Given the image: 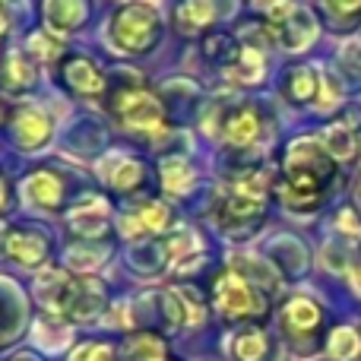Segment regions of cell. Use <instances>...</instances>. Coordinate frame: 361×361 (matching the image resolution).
Wrapping results in <instances>:
<instances>
[{
    "label": "cell",
    "instance_id": "4",
    "mask_svg": "<svg viewBox=\"0 0 361 361\" xmlns=\"http://www.w3.org/2000/svg\"><path fill=\"white\" fill-rule=\"evenodd\" d=\"M105 311V288L102 282L89 279V276H67V286H63V295L57 301V311L61 317L73 320V324H89L99 314Z\"/></svg>",
    "mask_w": 361,
    "mask_h": 361
},
{
    "label": "cell",
    "instance_id": "5",
    "mask_svg": "<svg viewBox=\"0 0 361 361\" xmlns=\"http://www.w3.org/2000/svg\"><path fill=\"white\" fill-rule=\"evenodd\" d=\"M111 108L127 127H133V130L156 133L165 127L162 102H159L152 92H146V89H121V92L114 95Z\"/></svg>",
    "mask_w": 361,
    "mask_h": 361
},
{
    "label": "cell",
    "instance_id": "2",
    "mask_svg": "<svg viewBox=\"0 0 361 361\" xmlns=\"http://www.w3.org/2000/svg\"><path fill=\"white\" fill-rule=\"evenodd\" d=\"M111 38L127 54H143L159 38V13L146 4H127L114 13Z\"/></svg>",
    "mask_w": 361,
    "mask_h": 361
},
{
    "label": "cell",
    "instance_id": "21",
    "mask_svg": "<svg viewBox=\"0 0 361 361\" xmlns=\"http://www.w3.org/2000/svg\"><path fill=\"white\" fill-rule=\"evenodd\" d=\"M231 352H235L238 361H263L269 355V343L267 336H263V330H257V326H247V330H241L235 336V345H231Z\"/></svg>",
    "mask_w": 361,
    "mask_h": 361
},
{
    "label": "cell",
    "instance_id": "25",
    "mask_svg": "<svg viewBox=\"0 0 361 361\" xmlns=\"http://www.w3.org/2000/svg\"><path fill=\"white\" fill-rule=\"evenodd\" d=\"M225 73L231 76V80H241V82H254L263 76V61L260 54H254L250 48H241V54H238V61L231 63Z\"/></svg>",
    "mask_w": 361,
    "mask_h": 361
},
{
    "label": "cell",
    "instance_id": "8",
    "mask_svg": "<svg viewBox=\"0 0 361 361\" xmlns=\"http://www.w3.org/2000/svg\"><path fill=\"white\" fill-rule=\"evenodd\" d=\"M320 324H324V311H320L317 301L305 298V295L286 301V307H282V330L292 343L314 339L320 333Z\"/></svg>",
    "mask_w": 361,
    "mask_h": 361
},
{
    "label": "cell",
    "instance_id": "20",
    "mask_svg": "<svg viewBox=\"0 0 361 361\" xmlns=\"http://www.w3.org/2000/svg\"><path fill=\"white\" fill-rule=\"evenodd\" d=\"M175 16L184 32H203L206 25L216 23V6H212V0H184Z\"/></svg>",
    "mask_w": 361,
    "mask_h": 361
},
{
    "label": "cell",
    "instance_id": "13",
    "mask_svg": "<svg viewBox=\"0 0 361 361\" xmlns=\"http://www.w3.org/2000/svg\"><path fill=\"white\" fill-rule=\"evenodd\" d=\"M108 222V203L102 197H89L70 209V228L82 238H95L105 231Z\"/></svg>",
    "mask_w": 361,
    "mask_h": 361
},
{
    "label": "cell",
    "instance_id": "15",
    "mask_svg": "<svg viewBox=\"0 0 361 361\" xmlns=\"http://www.w3.org/2000/svg\"><path fill=\"white\" fill-rule=\"evenodd\" d=\"M121 361H175L159 333H130L121 345Z\"/></svg>",
    "mask_w": 361,
    "mask_h": 361
},
{
    "label": "cell",
    "instance_id": "18",
    "mask_svg": "<svg viewBox=\"0 0 361 361\" xmlns=\"http://www.w3.org/2000/svg\"><path fill=\"white\" fill-rule=\"evenodd\" d=\"M317 82H320V76L314 73V67H292L288 76H286V82H282V89H286L288 102L305 105V102H314V95H317Z\"/></svg>",
    "mask_w": 361,
    "mask_h": 361
},
{
    "label": "cell",
    "instance_id": "30",
    "mask_svg": "<svg viewBox=\"0 0 361 361\" xmlns=\"http://www.w3.org/2000/svg\"><path fill=\"white\" fill-rule=\"evenodd\" d=\"M70 361H121V358L114 355V349L105 343H82L73 349Z\"/></svg>",
    "mask_w": 361,
    "mask_h": 361
},
{
    "label": "cell",
    "instance_id": "16",
    "mask_svg": "<svg viewBox=\"0 0 361 361\" xmlns=\"http://www.w3.org/2000/svg\"><path fill=\"white\" fill-rule=\"evenodd\" d=\"M89 4L86 0H44V19L54 32H73L86 23Z\"/></svg>",
    "mask_w": 361,
    "mask_h": 361
},
{
    "label": "cell",
    "instance_id": "12",
    "mask_svg": "<svg viewBox=\"0 0 361 361\" xmlns=\"http://www.w3.org/2000/svg\"><path fill=\"white\" fill-rule=\"evenodd\" d=\"M6 254L23 267H38L48 257V241L35 228H16L6 235Z\"/></svg>",
    "mask_w": 361,
    "mask_h": 361
},
{
    "label": "cell",
    "instance_id": "35",
    "mask_svg": "<svg viewBox=\"0 0 361 361\" xmlns=\"http://www.w3.org/2000/svg\"><path fill=\"white\" fill-rule=\"evenodd\" d=\"M358 286H361V263H358Z\"/></svg>",
    "mask_w": 361,
    "mask_h": 361
},
{
    "label": "cell",
    "instance_id": "17",
    "mask_svg": "<svg viewBox=\"0 0 361 361\" xmlns=\"http://www.w3.org/2000/svg\"><path fill=\"white\" fill-rule=\"evenodd\" d=\"M32 82H35V70H32V63L25 61L23 54L10 51V54L4 57V67H0V86H4L6 92H23V89L32 86Z\"/></svg>",
    "mask_w": 361,
    "mask_h": 361
},
{
    "label": "cell",
    "instance_id": "11",
    "mask_svg": "<svg viewBox=\"0 0 361 361\" xmlns=\"http://www.w3.org/2000/svg\"><path fill=\"white\" fill-rule=\"evenodd\" d=\"M51 130H54V124H51V118L42 111V108H19L16 114V140L23 149H42L44 143H48Z\"/></svg>",
    "mask_w": 361,
    "mask_h": 361
},
{
    "label": "cell",
    "instance_id": "32",
    "mask_svg": "<svg viewBox=\"0 0 361 361\" xmlns=\"http://www.w3.org/2000/svg\"><path fill=\"white\" fill-rule=\"evenodd\" d=\"M6 29H10V13H6V6L0 4V38L6 35Z\"/></svg>",
    "mask_w": 361,
    "mask_h": 361
},
{
    "label": "cell",
    "instance_id": "26",
    "mask_svg": "<svg viewBox=\"0 0 361 361\" xmlns=\"http://www.w3.org/2000/svg\"><path fill=\"white\" fill-rule=\"evenodd\" d=\"M169 257L171 263H178V267H187V263H193L200 257V247H197V238H193V231H178L175 238L169 241Z\"/></svg>",
    "mask_w": 361,
    "mask_h": 361
},
{
    "label": "cell",
    "instance_id": "33",
    "mask_svg": "<svg viewBox=\"0 0 361 361\" xmlns=\"http://www.w3.org/2000/svg\"><path fill=\"white\" fill-rule=\"evenodd\" d=\"M0 247H6V228L0 225Z\"/></svg>",
    "mask_w": 361,
    "mask_h": 361
},
{
    "label": "cell",
    "instance_id": "1",
    "mask_svg": "<svg viewBox=\"0 0 361 361\" xmlns=\"http://www.w3.org/2000/svg\"><path fill=\"white\" fill-rule=\"evenodd\" d=\"M330 180H333V156L326 152V146L314 143V140H298L286 156L279 197L288 209L314 212L324 203Z\"/></svg>",
    "mask_w": 361,
    "mask_h": 361
},
{
    "label": "cell",
    "instance_id": "9",
    "mask_svg": "<svg viewBox=\"0 0 361 361\" xmlns=\"http://www.w3.org/2000/svg\"><path fill=\"white\" fill-rule=\"evenodd\" d=\"M63 82L67 89H73L76 95H86V99H99L105 92V76L99 73L89 57H67L63 61Z\"/></svg>",
    "mask_w": 361,
    "mask_h": 361
},
{
    "label": "cell",
    "instance_id": "14",
    "mask_svg": "<svg viewBox=\"0 0 361 361\" xmlns=\"http://www.w3.org/2000/svg\"><path fill=\"white\" fill-rule=\"evenodd\" d=\"M23 197L38 209H57L63 197V184L51 171H35L32 178L23 180Z\"/></svg>",
    "mask_w": 361,
    "mask_h": 361
},
{
    "label": "cell",
    "instance_id": "7",
    "mask_svg": "<svg viewBox=\"0 0 361 361\" xmlns=\"http://www.w3.org/2000/svg\"><path fill=\"white\" fill-rule=\"evenodd\" d=\"M269 29H273L276 42L288 51H301L317 38V23H314V16L295 4H282L279 10L269 13Z\"/></svg>",
    "mask_w": 361,
    "mask_h": 361
},
{
    "label": "cell",
    "instance_id": "34",
    "mask_svg": "<svg viewBox=\"0 0 361 361\" xmlns=\"http://www.w3.org/2000/svg\"><path fill=\"white\" fill-rule=\"evenodd\" d=\"M4 197H6V190H4V180H0V206H4Z\"/></svg>",
    "mask_w": 361,
    "mask_h": 361
},
{
    "label": "cell",
    "instance_id": "19",
    "mask_svg": "<svg viewBox=\"0 0 361 361\" xmlns=\"http://www.w3.org/2000/svg\"><path fill=\"white\" fill-rule=\"evenodd\" d=\"M260 133V118H257L254 108H238L228 121H225V140L231 146H247L257 140Z\"/></svg>",
    "mask_w": 361,
    "mask_h": 361
},
{
    "label": "cell",
    "instance_id": "31",
    "mask_svg": "<svg viewBox=\"0 0 361 361\" xmlns=\"http://www.w3.org/2000/svg\"><path fill=\"white\" fill-rule=\"evenodd\" d=\"M254 4H257V6H263V10H269V13H273V10H279L282 4H288V0H254Z\"/></svg>",
    "mask_w": 361,
    "mask_h": 361
},
{
    "label": "cell",
    "instance_id": "24",
    "mask_svg": "<svg viewBox=\"0 0 361 361\" xmlns=\"http://www.w3.org/2000/svg\"><path fill=\"white\" fill-rule=\"evenodd\" d=\"M162 180L171 193H187L193 187V171L184 159H169L162 165Z\"/></svg>",
    "mask_w": 361,
    "mask_h": 361
},
{
    "label": "cell",
    "instance_id": "28",
    "mask_svg": "<svg viewBox=\"0 0 361 361\" xmlns=\"http://www.w3.org/2000/svg\"><path fill=\"white\" fill-rule=\"evenodd\" d=\"M330 19H336L339 29H349V25L361 23V0H324Z\"/></svg>",
    "mask_w": 361,
    "mask_h": 361
},
{
    "label": "cell",
    "instance_id": "6",
    "mask_svg": "<svg viewBox=\"0 0 361 361\" xmlns=\"http://www.w3.org/2000/svg\"><path fill=\"white\" fill-rule=\"evenodd\" d=\"M260 216H263V184L254 178L238 180L235 190L219 206V222H222L225 231L247 228V225H254Z\"/></svg>",
    "mask_w": 361,
    "mask_h": 361
},
{
    "label": "cell",
    "instance_id": "10",
    "mask_svg": "<svg viewBox=\"0 0 361 361\" xmlns=\"http://www.w3.org/2000/svg\"><path fill=\"white\" fill-rule=\"evenodd\" d=\"M169 222H171L169 206L159 203V200H149V203H140L133 212H127L121 228L130 238H143V235H156V231L169 228Z\"/></svg>",
    "mask_w": 361,
    "mask_h": 361
},
{
    "label": "cell",
    "instance_id": "27",
    "mask_svg": "<svg viewBox=\"0 0 361 361\" xmlns=\"http://www.w3.org/2000/svg\"><path fill=\"white\" fill-rule=\"evenodd\" d=\"M326 152L333 159H349L355 152V133L349 130L345 124H333L326 130Z\"/></svg>",
    "mask_w": 361,
    "mask_h": 361
},
{
    "label": "cell",
    "instance_id": "23",
    "mask_svg": "<svg viewBox=\"0 0 361 361\" xmlns=\"http://www.w3.org/2000/svg\"><path fill=\"white\" fill-rule=\"evenodd\" d=\"M361 352V333H355L352 326H339L330 336V355L336 361H352Z\"/></svg>",
    "mask_w": 361,
    "mask_h": 361
},
{
    "label": "cell",
    "instance_id": "22",
    "mask_svg": "<svg viewBox=\"0 0 361 361\" xmlns=\"http://www.w3.org/2000/svg\"><path fill=\"white\" fill-rule=\"evenodd\" d=\"M143 178H146L143 165L133 162V159H121V156H118V169L108 171V180H111L118 190H127V193L137 190V187L143 184Z\"/></svg>",
    "mask_w": 361,
    "mask_h": 361
},
{
    "label": "cell",
    "instance_id": "3",
    "mask_svg": "<svg viewBox=\"0 0 361 361\" xmlns=\"http://www.w3.org/2000/svg\"><path fill=\"white\" fill-rule=\"evenodd\" d=\"M212 301L228 320H254L267 314V298L241 273H222L212 288Z\"/></svg>",
    "mask_w": 361,
    "mask_h": 361
},
{
    "label": "cell",
    "instance_id": "29",
    "mask_svg": "<svg viewBox=\"0 0 361 361\" xmlns=\"http://www.w3.org/2000/svg\"><path fill=\"white\" fill-rule=\"evenodd\" d=\"M175 295L180 301V311H184V324H200V320H206V307L193 288H178Z\"/></svg>",
    "mask_w": 361,
    "mask_h": 361
}]
</instances>
